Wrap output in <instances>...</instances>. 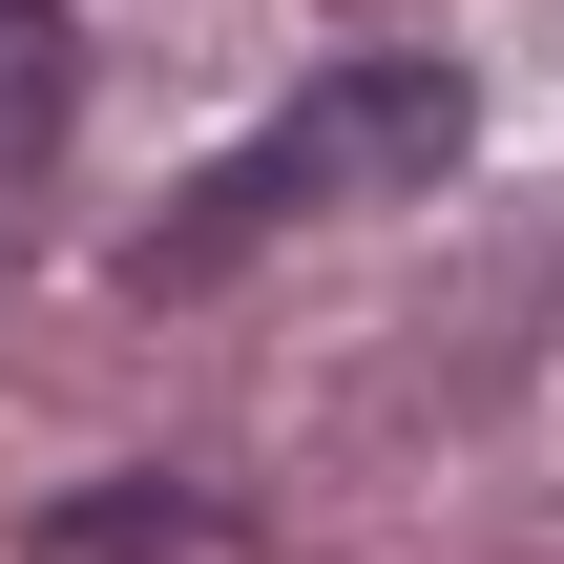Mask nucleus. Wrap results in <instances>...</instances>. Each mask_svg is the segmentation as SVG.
Listing matches in <instances>:
<instances>
[{
  "instance_id": "nucleus-1",
  "label": "nucleus",
  "mask_w": 564,
  "mask_h": 564,
  "mask_svg": "<svg viewBox=\"0 0 564 564\" xmlns=\"http://www.w3.org/2000/svg\"><path fill=\"white\" fill-rule=\"evenodd\" d=\"M460 167V63H335V84H293L230 167H188L167 209H147V251H126V293H209L230 251H272L293 209H356V188H440Z\"/></svg>"
},
{
  "instance_id": "nucleus-3",
  "label": "nucleus",
  "mask_w": 564,
  "mask_h": 564,
  "mask_svg": "<svg viewBox=\"0 0 564 564\" xmlns=\"http://www.w3.org/2000/svg\"><path fill=\"white\" fill-rule=\"evenodd\" d=\"M209 544V502H167V481H105V502H42V564H188Z\"/></svg>"
},
{
  "instance_id": "nucleus-2",
  "label": "nucleus",
  "mask_w": 564,
  "mask_h": 564,
  "mask_svg": "<svg viewBox=\"0 0 564 564\" xmlns=\"http://www.w3.org/2000/svg\"><path fill=\"white\" fill-rule=\"evenodd\" d=\"M63 126H84V42H63V0H0V188H21Z\"/></svg>"
}]
</instances>
